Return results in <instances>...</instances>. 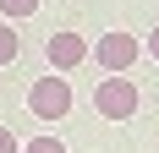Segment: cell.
<instances>
[{"label": "cell", "instance_id": "obj_6", "mask_svg": "<svg viewBox=\"0 0 159 153\" xmlns=\"http://www.w3.org/2000/svg\"><path fill=\"white\" fill-rule=\"evenodd\" d=\"M0 11H6V22H22V16L39 11V0H0Z\"/></svg>", "mask_w": 159, "mask_h": 153}, {"label": "cell", "instance_id": "obj_5", "mask_svg": "<svg viewBox=\"0 0 159 153\" xmlns=\"http://www.w3.org/2000/svg\"><path fill=\"white\" fill-rule=\"evenodd\" d=\"M16 49H22V38L11 33V22H0V66H11V60H16Z\"/></svg>", "mask_w": 159, "mask_h": 153}, {"label": "cell", "instance_id": "obj_2", "mask_svg": "<svg viewBox=\"0 0 159 153\" xmlns=\"http://www.w3.org/2000/svg\"><path fill=\"white\" fill-rule=\"evenodd\" d=\"M28 109H33V120H66V115H71V82H66L61 71L39 76L33 93H28Z\"/></svg>", "mask_w": 159, "mask_h": 153}, {"label": "cell", "instance_id": "obj_1", "mask_svg": "<svg viewBox=\"0 0 159 153\" xmlns=\"http://www.w3.org/2000/svg\"><path fill=\"white\" fill-rule=\"evenodd\" d=\"M137 104H143V93H137V82H132V76H99V88H93L99 120H132V115H137Z\"/></svg>", "mask_w": 159, "mask_h": 153}, {"label": "cell", "instance_id": "obj_4", "mask_svg": "<svg viewBox=\"0 0 159 153\" xmlns=\"http://www.w3.org/2000/svg\"><path fill=\"white\" fill-rule=\"evenodd\" d=\"M88 38H82V33H49L44 38V55H49V66H55V71H77L82 60H88Z\"/></svg>", "mask_w": 159, "mask_h": 153}, {"label": "cell", "instance_id": "obj_7", "mask_svg": "<svg viewBox=\"0 0 159 153\" xmlns=\"http://www.w3.org/2000/svg\"><path fill=\"white\" fill-rule=\"evenodd\" d=\"M22 153H66V142H61V137H49V131H44V137H33V142H22Z\"/></svg>", "mask_w": 159, "mask_h": 153}, {"label": "cell", "instance_id": "obj_3", "mask_svg": "<svg viewBox=\"0 0 159 153\" xmlns=\"http://www.w3.org/2000/svg\"><path fill=\"white\" fill-rule=\"evenodd\" d=\"M88 55H93V60L104 66L110 76H126V71H132V60L143 55V44H137L132 33H121V28H110V33H99V44L88 49Z\"/></svg>", "mask_w": 159, "mask_h": 153}, {"label": "cell", "instance_id": "obj_9", "mask_svg": "<svg viewBox=\"0 0 159 153\" xmlns=\"http://www.w3.org/2000/svg\"><path fill=\"white\" fill-rule=\"evenodd\" d=\"M148 60H159V28L148 33Z\"/></svg>", "mask_w": 159, "mask_h": 153}, {"label": "cell", "instance_id": "obj_8", "mask_svg": "<svg viewBox=\"0 0 159 153\" xmlns=\"http://www.w3.org/2000/svg\"><path fill=\"white\" fill-rule=\"evenodd\" d=\"M0 153H22V142L11 137V126H0Z\"/></svg>", "mask_w": 159, "mask_h": 153}]
</instances>
